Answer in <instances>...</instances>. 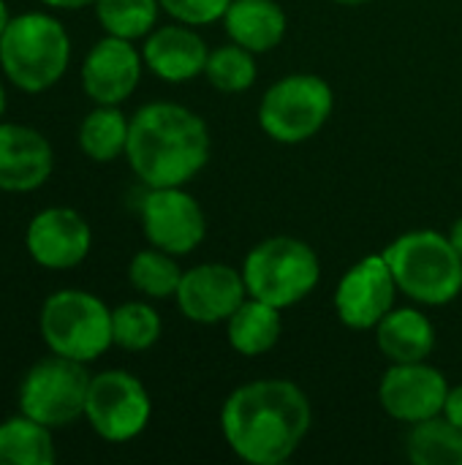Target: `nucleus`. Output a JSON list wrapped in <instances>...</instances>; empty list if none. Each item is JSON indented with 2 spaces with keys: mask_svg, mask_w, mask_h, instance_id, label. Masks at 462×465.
Masks as SVG:
<instances>
[{
  "mask_svg": "<svg viewBox=\"0 0 462 465\" xmlns=\"http://www.w3.org/2000/svg\"><path fill=\"white\" fill-rule=\"evenodd\" d=\"M313 425L305 390L289 379L240 384L221 409V433L248 465H280L302 447Z\"/></svg>",
  "mask_w": 462,
  "mask_h": 465,
  "instance_id": "obj_1",
  "label": "nucleus"
},
{
  "mask_svg": "<svg viewBox=\"0 0 462 465\" xmlns=\"http://www.w3.org/2000/svg\"><path fill=\"white\" fill-rule=\"evenodd\" d=\"M210 128L193 109L152 101L133 112L125 161L147 188L188 185L210 161Z\"/></svg>",
  "mask_w": 462,
  "mask_h": 465,
  "instance_id": "obj_2",
  "label": "nucleus"
},
{
  "mask_svg": "<svg viewBox=\"0 0 462 465\" xmlns=\"http://www.w3.org/2000/svg\"><path fill=\"white\" fill-rule=\"evenodd\" d=\"M71 65V38L65 25L46 11L11 16L0 35V71L30 95L54 87Z\"/></svg>",
  "mask_w": 462,
  "mask_h": 465,
  "instance_id": "obj_3",
  "label": "nucleus"
},
{
  "mask_svg": "<svg viewBox=\"0 0 462 465\" xmlns=\"http://www.w3.org/2000/svg\"><path fill=\"white\" fill-rule=\"evenodd\" d=\"M398 289L417 305L441 308L462 294V256L447 234L414 229L384 248Z\"/></svg>",
  "mask_w": 462,
  "mask_h": 465,
  "instance_id": "obj_4",
  "label": "nucleus"
},
{
  "mask_svg": "<svg viewBox=\"0 0 462 465\" xmlns=\"http://www.w3.org/2000/svg\"><path fill=\"white\" fill-rule=\"evenodd\" d=\"M242 278L248 297L289 311L316 292L321 281V262L305 240L278 234L256 242L248 251L242 262Z\"/></svg>",
  "mask_w": 462,
  "mask_h": 465,
  "instance_id": "obj_5",
  "label": "nucleus"
},
{
  "mask_svg": "<svg viewBox=\"0 0 462 465\" xmlns=\"http://www.w3.org/2000/svg\"><path fill=\"white\" fill-rule=\"evenodd\" d=\"M38 330L52 354L95 362L106 354L112 341V308L84 289H63L44 300L38 313Z\"/></svg>",
  "mask_w": 462,
  "mask_h": 465,
  "instance_id": "obj_6",
  "label": "nucleus"
},
{
  "mask_svg": "<svg viewBox=\"0 0 462 465\" xmlns=\"http://www.w3.org/2000/svg\"><path fill=\"white\" fill-rule=\"evenodd\" d=\"M335 93L319 74H289L272 82L259 104V125L278 144L313 139L332 117Z\"/></svg>",
  "mask_w": 462,
  "mask_h": 465,
  "instance_id": "obj_7",
  "label": "nucleus"
},
{
  "mask_svg": "<svg viewBox=\"0 0 462 465\" xmlns=\"http://www.w3.org/2000/svg\"><path fill=\"white\" fill-rule=\"evenodd\" d=\"M90 373L84 362L52 354L27 368L19 381V411L49 430H60L84 417Z\"/></svg>",
  "mask_w": 462,
  "mask_h": 465,
  "instance_id": "obj_8",
  "label": "nucleus"
},
{
  "mask_svg": "<svg viewBox=\"0 0 462 465\" xmlns=\"http://www.w3.org/2000/svg\"><path fill=\"white\" fill-rule=\"evenodd\" d=\"M152 417L147 387L128 371H103L90 379L84 420L109 444H125L144 433Z\"/></svg>",
  "mask_w": 462,
  "mask_h": 465,
  "instance_id": "obj_9",
  "label": "nucleus"
},
{
  "mask_svg": "<svg viewBox=\"0 0 462 465\" xmlns=\"http://www.w3.org/2000/svg\"><path fill=\"white\" fill-rule=\"evenodd\" d=\"M139 218L147 242L177 259L193 253L207 237V215L185 185L147 188L139 204Z\"/></svg>",
  "mask_w": 462,
  "mask_h": 465,
  "instance_id": "obj_10",
  "label": "nucleus"
},
{
  "mask_svg": "<svg viewBox=\"0 0 462 465\" xmlns=\"http://www.w3.org/2000/svg\"><path fill=\"white\" fill-rule=\"evenodd\" d=\"M398 292L400 289L384 253H370L351 264L338 281L335 313L349 330H376L378 322L395 308Z\"/></svg>",
  "mask_w": 462,
  "mask_h": 465,
  "instance_id": "obj_11",
  "label": "nucleus"
},
{
  "mask_svg": "<svg viewBox=\"0 0 462 465\" xmlns=\"http://www.w3.org/2000/svg\"><path fill=\"white\" fill-rule=\"evenodd\" d=\"M180 313L193 324H226L229 316L248 300L242 270L221 262H204L182 272L174 294Z\"/></svg>",
  "mask_w": 462,
  "mask_h": 465,
  "instance_id": "obj_12",
  "label": "nucleus"
},
{
  "mask_svg": "<svg viewBox=\"0 0 462 465\" xmlns=\"http://www.w3.org/2000/svg\"><path fill=\"white\" fill-rule=\"evenodd\" d=\"M449 395L447 376L425 362H392L378 384L381 409L403 425H417L444 411Z\"/></svg>",
  "mask_w": 462,
  "mask_h": 465,
  "instance_id": "obj_13",
  "label": "nucleus"
},
{
  "mask_svg": "<svg viewBox=\"0 0 462 465\" xmlns=\"http://www.w3.org/2000/svg\"><path fill=\"white\" fill-rule=\"evenodd\" d=\"M25 248L44 270H74L90 256L93 229L74 207H46L30 218Z\"/></svg>",
  "mask_w": 462,
  "mask_h": 465,
  "instance_id": "obj_14",
  "label": "nucleus"
},
{
  "mask_svg": "<svg viewBox=\"0 0 462 465\" xmlns=\"http://www.w3.org/2000/svg\"><path fill=\"white\" fill-rule=\"evenodd\" d=\"M144 57L128 38L103 35L82 60V90L93 104L120 106L142 82Z\"/></svg>",
  "mask_w": 462,
  "mask_h": 465,
  "instance_id": "obj_15",
  "label": "nucleus"
},
{
  "mask_svg": "<svg viewBox=\"0 0 462 465\" xmlns=\"http://www.w3.org/2000/svg\"><path fill=\"white\" fill-rule=\"evenodd\" d=\"M54 169V150L49 139L22 123L0 120V191L30 193L38 191Z\"/></svg>",
  "mask_w": 462,
  "mask_h": 465,
  "instance_id": "obj_16",
  "label": "nucleus"
},
{
  "mask_svg": "<svg viewBox=\"0 0 462 465\" xmlns=\"http://www.w3.org/2000/svg\"><path fill=\"white\" fill-rule=\"evenodd\" d=\"M144 68L155 74L161 82L185 84L196 76H204V65L210 57L207 41L191 25H163L155 27L142 46Z\"/></svg>",
  "mask_w": 462,
  "mask_h": 465,
  "instance_id": "obj_17",
  "label": "nucleus"
},
{
  "mask_svg": "<svg viewBox=\"0 0 462 465\" xmlns=\"http://www.w3.org/2000/svg\"><path fill=\"white\" fill-rule=\"evenodd\" d=\"M221 22L229 41L251 49L253 54H264L280 46L289 30L286 11L278 0H231Z\"/></svg>",
  "mask_w": 462,
  "mask_h": 465,
  "instance_id": "obj_18",
  "label": "nucleus"
},
{
  "mask_svg": "<svg viewBox=\"0 0 462 465\" xmlns=\"http://www.w3.org/2000/svg\"><path fill=\"white\" fill-rule=\"evenodd\" d=\"M436 341V324L419 308H392L376 327L378 351L389 362H425Z\"/></svg>",
  "mask_w": 462,
  "mask_h": 465,
  "instance_id": "obj_19",
  "label": "nucleus"
},
{
  "mask_svg": "<svg viewBox=\"0 0 462 465\" xmlns=\"http://www.w3.org/2000/svg\"><path fill=\"white\" fill-rule=\"evenodd\" d=\"M283 335V311L248 297L226 322L229 346L242 357H261L278 346Z\"/></svg>",
  "mask_w": 462,
  "mask_h": 465,
  "instance_id": "obj_20",
  "label": "nucleus"
},
{
  "mask_svg": "<svg viewBox=\"0 0 462 465\" xmlns=\"http://www.w3.org/2000/svg\"><path fill=\"white\" fill-rule=\"evenodd\" d=\"M128 131H131V117H125L120 106L95 104V109L87 112L84 120L79 123L76 142L90 161L112 163L120 155H125Z\"/></svg>",
  "mask_w": 462,
  "mask_h": 465,
  "instance_id": "obj_21",
  "label": "nucleus"
},
{
  "mask_svg": "<svg viewBox=\"0 0 462 465\" xmlns=\"http://www.w3.org/2000/svg\"><path fill=\"white\" fill-rule=\"evenodd\" d=\"M57 460L52 430L22 411L0 422V465H52Z\"/></svg>",
  "mask_w": 462,
  "mask_h": 465,
  "instance_id": "obj_22",
  "label": "nucleus"
},
{
  "mask_svg": "<svg viewBox=\"0 0 462 465\" xmlns=\"http://www.w3.org/2000/svg\"><path fill=\"white\" fill-rule=\"evenodd\" d=\"M406 458L417 465H462V430L444 414L408 425Z\"/></svg>",
  "mask_w": 462,
  "mask_h": 465,
  "instance_id": "obj_23",
  "label": "nucleus"
},
{
  "mask_svg": "<svg viewBox=\"0 0 462 465\" xmlns=\"http://www.w3.org/2000/svg\"><path fill=\"white\" fill-rule=\"evenodd\" d=\"M182 267L177 264V256L161 251V248H144L133 253L128 264V281L131 286L144 294L147 300H169L177 294L182 281Z\"/></svg>",
  "mask_w": 462,
  "mask_h": 465,
  "instance_id": "obj_24",
  "label": "nucleus"
},
{
  "mask_svg": "<svg viewBox=\"0 0 462 465\" xmlns=\"http://www.w3.org/2000/svg\"><path fill=\"white\" fill-rule=\"evenodd\" d=\"M161 313L142 300L112 308V341L123 351H147L161 341Z\"/></svg>",
  "mask_w": 462,
  "mask_h": 465,
  "instance_id": "obj_25",
  "label": "nucleus"
},
{
  "mask_svg": "<svg viewBox=\"0 0 462 465\" xmlns=\"http://www.w3.org/2000/svg\"><path fill=\"white\" fill-rule=\"evenodd\" d=\"M93 8L98 25L109 35L139 41L155 30L161 0H95Z\"/></svg>",
  "mask_w": 462,
  "mask_h": 465,
  "instance_id": "obj_26",
  "label": "nucleus"
},
{
  "mask_svg": "<svg viewBox=\"0 0 462 465\" xmlns=\"http://www.w3.org/2000/svg\"><path fill=\"white\" fill-rule=\"evenodd\" d=\"M259 65L256 54L234 41L210 49L207 65H204V79L218 90V93H245L256 84Z\"/></svg>",
  "mask_w": 462,
  "mask_h": 465,
  "instance_id": "obj_27",
  "label": "nucleus"
},
{
  "mask_svg": "<svg viewBox=\"0 0 462 465\" xmlns=\"http://www.w3.org/2000/svg\"><path fill=\"white\" fill-rule=\"evenodd\" d=\"M231 0H161V8L182 25L204 27L212 22H221L229 11Z\"/></svg>",
  "mask_w": 462,
  "mask_h": 465,
  "instance_id": "obj_28",
  "label": "nucleus"
},
{
  "mask_svg": "<svg viewBox=\"0 0 462 465\" xmlns=\"http://www.w3.org/2000/svg\"><path fill=\"white\" fill-rule=\"evenodd\" d=\"M441 414L462 430V384L449 387V395H447V403H444V411Z\"/></svg>",
  "mask_w": 462,
  "mask_h": 465,
  "instance_id": "obj_29",
  "label": "nucleus"
},
{
  "mask_svg": "<svg viewBox=\"0 0 462 465\" xmlns=\"http://www.w3.org/2000/svg\"><path fill=\"white\" fill-rule=\"evenodd\" d=\"M49 8H60V11H76V8H87L93 5L95 0H38Z\"/></svg>",
  "mask_w": 462,
  "mask_h": 465,
  "instance_id": "obj_30",
  "label": "nucleus"
},
{
  "mask_svg": "<svg viewBox=\"0 0 462 465\" xmlns=\"http://www.w3.org/2000/svg\"><path fill=\"white\" fill-rule=\"evenodd\" d=\"M447 237H449V242L455 245V251L462 256V218H457V221L452 223V229H449Z\"/></svg>",
  "mask_w": 462,
  "mask_h": 465,
  "instance_id": "obj_31",
  "label": "nucleus"
},
{
  "mask_svg": "<svg viewBox=\"0 0 462 465\" xmlns=\"http://www.w3.org/2000/svg\"><path fill=\"white\" fill-rule=\"evenodd\" d=\"M8 22H11V11H8V5H5V0H0V35L5 33V27H8Z\"/></svg>",
  "mask_w": 462,
  "mask_h": 465,
  "instance_id": "obj_32",
  "label": "nucleus"
},
{
  "mask_svg": "<svg viewBox=\"0 0 462 465\" xmlns=\"http://www.w3.org/2000/svg\"><path fill=\"white\" fill-rule=\"evenodd\" d=\"M3 114H5V87L0 82V120H3Z\"/></svg>",
  "mask_w": 462,
  "mask_h": 465,
  "instance_id": "obj_33",
  "label": "nucleus"
},
{
  "mask_svg": "<svg viewBox=\"0 0 462 465\" xmlns=\"http://www.w3.org/2000/svg\"><path fill=\"white\" fill-rule=\"evenodd\" d=\"M335 3H340V5H362L368 0H335Z\"/></svg>",
  "mask_w": 462,
  "mask_h": 465,
  "instance_id": "obj_34",
  "label": "nucleus"
}]
</instances>
